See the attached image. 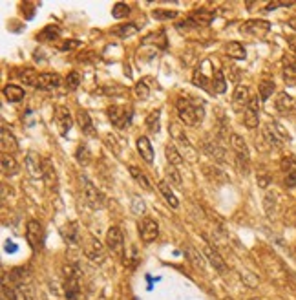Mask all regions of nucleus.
Segmentation results:
<instances>
[{"label":"nucleus","instance_id":"nucleus-1","mask_svg":"<svg viewBox=\"0 0 296 300\" xmlns=\"http://www.w3.org/2000/svg\"><path fill=\"white\" fill-rule=\"evenodd\" d=\"M62 275H64V297L66 300H81L83 299V289H81V267L77 264H66L62 267Z\"/></svg>","mask_w":296,"mask_h":300},{"label":"nucleus","instance_id":"nucleus-2","mask_svg":"<svg viewBox=\"0 0 296 300\" xmlns=\"http://www.w3.org/2000/svg\"><path fill=\"white\" fill-rule=\"evenodd\" d=\"M176 106H178L179 119H181L186 126L200 125L201 121L205 119V108H203V105H201V103H196L192 99L179 97Z\"/></svg>","mask_w":296,"mask_h":300},{"label":"nucleus","instance_id":"nucleus-3","mask_svg":"<svg viewBox=\"0 0 296 300\" xmlns=\"http://www.w3.org/2000/svg\"><path fill=\"white\" fill-rule=\"evenodd\" d=\"M106 247L114 256L124 258V236L123 231L119 229L117 225H112L106 232Z\"/></svg>","mask_w":296,"mask_h":300},{"label":"nucleus","instance_id":"nucleus-4","mask_svg":"<svg viewBox=\"0 0 296 300\" xmlns=\"http://www.w3.org/2000/svg\"><path fill=\"white\" fill-rule=\"evenodd\" d=\"M26 170L35 180H44V176H46V160L39 152L29 150L26 154Z\"/></svg>","mask_w":296,"mask_h":300},{"label":"nucleus","instance_id":"nucleus-5","mask_svg":"<svg viewBox=\"0 0 296 300\" xmlns=\"http://www.w3.org/2000/svg\"><path fill=\"white\" fill-rule=\"evenodd\" d=\"M108 119L112 121V125L115 126V128H128L130 126V121H132V112L126 108V106H121V105H112L108 110Z\"/></svg>","mask_w":296,"mask_h":300},{"label":"nucleus","instance_id":"nucleus-6","mask_svg":"<svg viewBox=\"0 0 296 300\" xmlns=\"http://www.w3.org/2000/svg\"><path fill=\"white\" fill-rule=\"evenodd\" d=\"M83 185H84V198H86V202H88L90 207H93V209H103L104 205H106V196H104L93 183L90 182L86 176H83Z\"/></svg>","mask_w":296,"mask_h":300},{"label":"nucleus","instance_id":"nucleus-7","mask_svg":"<svg viewBox=\"0 0 296 300\" xmlns=\"http://www.w3.org/2000/svg\"><path fill=\"white\" fill-rule=\"evenodd\" d=\"M2 299L4 300H29L28 286H17L13 282L7 284L6 275L2 277Z\"/></svg>","mask_w":296,"mask_h":300},{"label":"nucleus","instance_id":"nucleus-8","mask_svg":"<svg viewBox=\"0 0 296 300\" xmlns=\"http://www.w3.org/2000/svg\"><path fill=\"white\" fill-rule=\"evenodd\" d=\"M263 138H265V141L271 147L282 148L283 141L287 139V134H285V130L278 123H267V125L263 126Z\"/></svg>","mask_w":296,"mask_h":300},{"label":"nucleus","instance_id":"nucleus-9","mask_svg":"<svg viewBox=\"0 0 296 300\" xmlns=\"http://www.w3.org/2000/svg\"><path fill=\"white\" fill-rule=\"evenodd\" d=\"M271 29V24L267 21H260V19H252V21H247L241 24L240 31L243 35L254 37V39H262L269 33Z\"/></svg>","mask_w":296,"mask_h":300},{"label":"nucleus","instance_id":"nucleus-10","mask_svg":"<svg viewBox=\"0 0 296 300\" xmlns=\"http://www.w3.org/2000/svg\"><path fill=\"white\" fill-rule=\"evenodd\" d=\"M26 240H28V244L31 245L33 251H39L44 244V231H42V225L37 220H29L28 225H26Z\"/></svg>","mask_w":296,"mask_h":300},{"label":"nucleus","instance_id":"nucleus-11","mask_svg":"<svg viewBox=\"0 0 296 300\" xmlns=\"http://www.w3.org/2000/svg\"><path fill=\"white\" fill-rule=\"evenodd\" d=\"M260 95H254V97H250L249 101V105L245 106V114H243V123L247 128H256L258 123H260Z\"/></svg>","mask_w":296,"mask_h":300},{"label":"nucleus","instance_id":"nucleus-12","mask_svg":"<svg viewBox=\"0 0 296 300\" xmlns=\"http://www.w3.org/2000/svg\"><path fill=\"white\" fill-rule=\"evenodd\" d=\"M55 123L59 126V132L61 136H68L69 130H71V126H73V117H71V114L66 106H55Z\"/></svg>","mask_w":296,"mask_h":300},{"label":"nucleus","instance_id":"nucleus-13","mask_svg":"<svg viewBox=\"0 0 296 300\" xmlns=\"http://www.w3.org/2000/svg\"><path fill=\"white\" fill-rule=\"evenodd\" d=\"M274 106L276 110L283 115H291L296 112V99L293 95H289L287 92H280L274 99Z\"/></svg>","mask_w":296,"mask_h":300},{"label":"nucleus","instance_id":"nucleus-14","mask_svg":"<svg viewBox=\"0 0 296 300\" xmlns=\"http://www.w3.org/2000/svg\"><path fill=\"white\" fill-rule=\"evenodd\" d=\"M84 254H86L88 260H91V262L101 264V262L104 260V247L101 245V242H99L97 238L90 236L86 245H84Z\"/></svg>","mask_w":296,"mask_h":300},{"label":"nucleus","instance_id":"nucleus-15","mask_svg":"<svg viewBox=\"0 0 296 300\" xmlns=\"http://www.w3.org/2000/svg\"><path fill=\"white\" fill-rule=\"evenodd\" d=\"M203 254H205V258L208 260V264L214 267V271H218L220 275H225V273H227V262L223 260V256H221L216 249H212L210 245H205V247H203Z\"/></svg>","mask_w":296,"mask_h":300},{"label":"nucleus","instance_id":"nucleus-16","mask_svg":"<svg viewBox=\"0 0 296 300\" xmlns=\"http://www.w3.org/2000/svg\"><path fill=\"white\" fill-rule=\"evenodd\" d=\"M139 234H141V240H143L145 244H152V242L159 236L158 222L152 220V218H145V220H143V225H141V231H139Z\"/></svg>","mask_w":296,"mask_h":300},{"label":"nucleus","instance_id":"nucleus-17","mask_svg":"<svg viewBox=\"0 0 296 300\" xmlns=\"http://www.w3.org/2000/svg\"><path fill=\"white\" fill-rule=\"evenodd\" d=\"M62 84V79L59 73H39L35 88L39 90H57Z\"/></svg>","mask_w":296,"mask_h":300},{"label":"nucleus","instance_id":"nucleus-18","mask_svg":"<svg viewBox=\"0 0 296 300\" xmlns=\"http://www.w3.org/2000/svg\"><path fill=\"white\" fill-rule=\"evenodd\" d=\"M0 139H2V143H0L2 154H13L19 150V143H17L15 136L11 134V130L6 128V126H2V130H0Z\"/></svg>","mask_w":296,"mask_h":300},{"label":"nucleus","instance_id":"nucleus-19","mask_svg":"<svg viewBox=\"0 0 296 300\" xmlns=\"http://www.w3.org/2000/svg\"><path fill=\"white\" fill-rule=\"evenodd\" d=\"M61 236L64 238V242L69 245H77L81 240V231H79V224L77 222H68L61 229Z\"/></svg>","mask_w":296,"mask_h":300},{"label":"nucleus","instance_id":"nucleus-20","mask_svg":"<svg viewBox=\"0 0 296 300\" xmlns=\"http://www.w3.org/2000/svg\"><path fill=\"white\" fill-rule=\"evenodd\" d=\"M136 147H137V152L141 154V158H143L146 163H154V147H152L150 139H148L146 136L137 138Z\"/></svg>","mask_w":296,"mask_h":300},{"label":"nucleus","instance_id":"nucleus-21","mask_svg":"<svg viewBox=\"0 0 296 300\" xmlns=\"http://www.w3.org/2000/svg\"><path fill=\"white\" fill-rule=\"evenodd\" d=\"M282 68H283V77H285V81H287V83H296V57L283 55Z\"/></svg>","mask_w":296,"mask_h":300},{"label":"nucleus","instance_id":"nucleus-22","mask_svg":"<svg viewBox=\"0 0 296 300\" xmlns=\"http://www.w3.org/2000/svg\"><path fill=\"white\" fill-rule=\"evenodd\" d=\"M2 93H4L6 101H9V103H21L22 99H24V95H26L24 88L19 86V84H6Z\"/></svg>","mask_w":296,"mask_h":300},{"label":"nucleus","instance_id":"nucleus-23","mask_svg":"<svg viewBox=\"0 0 296 300\" xmlns=\"http://www.w3.org/2000/svg\"><path fill=\"white\" fill-rule=\"evenodd\" d=\"M0 167H2V172L6 176H15L19 172V163L13 158V154H2L0 158Z\"/></svg>","mask_w":296,"mask_h":300},{"label":"nucleus","instance_id":"nucleus-24","mask_svg":"<svg viewBox=\"0 0 296 300\" xmlns=\"http://www.w3.org/2000/svg\"><path fill=\"white\" fill-rule=\"evenodd\" d=\"M185 254L186 258L190 260V264L198 269H205V254H201L194 245H186L185 247Z\"/></svg>","mask_w":296,"mask_h":300},{"label":"nucleus","instance_id":"nucleus-25","mask_svg":"<svg viewBox=\"0 0 296 300\" xmlns=\"http://www.w3.org/2000/svg\"><path fill=\"white\" fill-rule=\"evenodd\" d=\"M9 282H13L17 286H28L29 271L26 267H15L9 271Z\"/></svg>","mask_w":296,"mask_h":300},{"label":"nucleus","instance_id":"nucleus-26","mask_svg":"<svg viewBox=\"0 0 296 300\" xmlns=\"http://www.w3.org/2000/svg\"><path fill=\"white\" fill-rule=\"evenodd\" d=\"M77 123H79L81 130L86 136H95V128H93V123H91V117H90V114L86 110H79V114H77Z\"/></svg>","mask_w":296,"mask_h":300},{"label":"nucleus","instance_id":"nucleus-27","mask_svg":"<svg viewBox=\"0 0 296 300\" xmlns=\"http://www.w3.org/2000/svg\"><path fill=\"white\" fill-rule=\"evenodd\" d=\"M214 19V11H208V9H198V11H194L190 15V21L196 24V28L198 26H208Z\"/></svg>","mask_w":296,"mask_h":300},{"label":"nucleus","instance_id":"nucleus-28","mask_svg":"<svg viewBox=\"0 0 296 300\" xmlns=\"http://www.w3.org/2000/svg\"><path fill=\"white\" fill-rule=\"evenodd\" d=\"M158 187H159V192L165 196L166 203H168L172 209H178V207H179V200H178V196L174 194V190L170 188V185H168L166 182H159Z\"/></svg>","mask_w":296,"mask_h":300},{"label":"nucleus","instance_id":"nucleus-29","mask_svg":"<svg viewBox=\"0 0 296 300\" xmlns=\"http://www.w3.org/2000/svg\"><path fill=\"white\" fill-rule=\"evenodd\" d=\"M59 37H61V28H59L57 24H48V26L37 35V39L42 42H51V41H57Z\"/></svg>","mask_w":296,"mask_h":300},{"label":"nucleus","instance_id":"nucleus-30","mask_svg":"<svg viewBox=\"0 0 296 300\" xmlns=\"http://www.w3.org/2000/svg\"><path fill=\"white\" fill-rule=\"evenodd\" d=\"M225 51H227L228 57H232V59H238V61H241V59H245L247 57V51H245V46L241 44V42L238 41H230L225 46Z\"/></svg>","mask_w":296,"mask_h":300},{"label":"nucleus","instance_id":"nucleus-31","mask_svg":"<svg viewBox=\"0 0 296 300\" xmlns=\"http://www.w3.org/2000/svg\"><path fill=\"white\" fill-rule=\"evenodd\" d=\"M137 31H139V26H137V24H134V22L121 24V26H117L115 29H112V33H114L115 37H119V39H126V37L136 35Z\"/></svg>","mask_w":296,"mask_h":300},{"label":"nucleus","instance_id":"nucleus-32","mask_svg":"<svg viewBox=\"0 0 296 300\" xmlns=\"http://www.w3.org/2000/svg\"><path fill=\"white\" fill-rule=\"evenodd\" d=\"M165 156H166V161H168L170 167H179V165L183 163V156L179 154V150L176 148V145H172V143L166 145Z\"/></svg>","mask_w":296,"mask_h":300},{"label":"nucleus","instance_id":"nucleus-33","mask_svg":"<svg viewBox=\"0 0 296 300\" xmlns=\"http://www.w3.org/2000/svg\"><path fill=\"white\" fill-rule=\"evenodd\" d=\"M128 170H130V176L136 180V183L137 185H141V187L145 188V190H152V187H150V182H148V178L145 176V172L141 170V168H137L136 165H130L128 167Z\"/></svg>","mask_w":296,"mask_h":300},{"label":"nucleus","instance_id":"nucleus-34","mask_svg":"<svg viewBox=\"0 0 296 300\" xmlns=\"http://www.w3.org/2000/svg\"><path fill=\"white\" fill-rule=\"evenodd\" d=\"M205 150L212 156L214 160H218V161H225V158H227V152H225V148L221 147L220 143L207 141V143H205Z\"/></svg>","mask_w":296,"mask_h":300},{"label":"nucleus","instance_id":"nucleus-35","mask_svg":"<svg viewBox=\"0 0 296 300\" xmlns=\"http://www.w3.org/2000/svg\"><path fill=\"white\" fill-rule=\"evenodd\" d=\"M75 160H77V163H79L81 167H86V165H90V163H91V152H90L88 145L81 143V145L77 147V150H75Z\"/></svg>","mask_w":296,"mask_h":300},{"label":"nucleus","instance_id":"nucleus-36","mask_svg":"<svg viewBox=\"0 0 296 300\" xmlns=\"http://www.w3.org/2000/svg\"><path fill=\"white\" fill-rule=\"evenodd\" d=\"M236 105H249V101H250V93H249V86L245 84H238L234 90V95H232Z\"/></svg>","mask_w":296,"mask_h":300},{"label":"nucleus","instance_id":"nucleus-37","mask_svg":"<svg viewBox=\"0 0 296 300\" xmlns=\"http://www.w3.org/2000/svg\"><path fill=\"white\" fill-rule=\"evenodd\" d=\"M227 90V81H225V75L221 70H214L212 75V92L216 93H225Z\"/></svg>","mask_w":296,"mask_h":300},{"label":"nucleus","instance_id":"nucleus-38","mask_svg":"<svg viewBox=\"0 0 296 300\" xmlns=\"http://www.w3.org/2000/svg\"><path fill=\"white\" fill-rule=\"evenodd\" d=\"M230 147L234 148L236 154H240V156H249V148H247V143L245 139L238 136V134H230Z\"/></svg>","mask_w":296,"mask_h":300},{"label":"nucleus","instance_id":"nucleus-39","mask_svg":"<svg viewBox=\"0 0 296 300\" xmlns=\"http://www.w3.org/2000/svg\"><path fill=\"white\" fill-rule=\"evenodd\" d=\"M17 77H19L24 84L35 86V84H37V79H39V73H37L33 68H22V70L17 71Z\"/></svg>","mask_w":296,"mask_h":300},{"label":"nucleus","instance_id":"nucleus-40","mask_svg":"<svg viewBox=\"0 0 296 300\" xmlns=\"http://www.w3.org/2000/svg\"><path fill=\"white\" fill-rule=\"evenodd\" d=\"M159 119H161V110H154V112H150L148 115H146V128L150 130V132L158 134L159 132Z\"/></svg>","mask_w":296,"mask_h":300},{"label":"nucleus","instance_id":"nucleus-41","mask_svg":"<svg viewBox=\"0 0 296 300\" xmlns=\"http://www.w3.org/2000/svg\"><path fill=\"white\" fill-rule=\"evenodd\" d=\"M146 81H148V79H141V81H137L136 88H134L137 99H141V101H146V99L150 97V86L146 84Z\"/></svg>","mask_w":296,"mask_h":300},{"label":"nucleus","instance_id":"nucleus-42","mask_svg":"<svg viewBox=\"0 0 296 300\" xmlns=\"http://www.w3.org/2000/svg\"><path fill=\"white\" fill-rule=\"evenodd\" d=\"M179 15V11L176 9H154L152 11V17L156 19V21H172Z\"/></svg>","mask_w":296,"mask_h":300},{"label":"nucleus","instance_id":"nucleus-43","mask_svg":"<svg viewBox=\"0 0 296 300\" xmlns=\"http://www.w3.org/2000/svg\"><path fill=\"white\" fill-rule=\"evenodd\" d=\"M258 90H260V99H262V101H267V99L274 93L276 86L273 81H262L260 86H258Z\"/></svg>","mask_w":296,"mask_h":300},{"label":"nucleus","instance_id":"nucleus-44","mask_svg":"<svg viewBox=\"0 0 296 300\" xmlns=\"http://www.w3.org/2000/svg\"><path fill=\"white\" fill-rule=\"evenodd\" d=\"M130 15V6L124 2H117L115 6L112 7V17L114 19H126Z\"/></svg>","mask_w":296,"mask_h":300},{"label":"nucleus","instance_id":"nucleus-45","mask_svg":"<svg viewBox=\"0 0 296 300\" xmlns=\"http://www.w3.org/2000/svg\"><path fill=\"white\" fill-rule=\"evenodd\" d=\"M263 207H265V212L269 216H273L276 210V194L274 192H267L265 198H263Z\"/></svg>","mask_w":296,"mask_h":300},{"label":"nucleus","instance_id":"nucleus-46","mask_svg":"<svg viewBox=\"0 0 296 300\" xmlns=\"http://www.w3.org/2000/svg\"><path fill=\"white\" fill-rule=\"evenodd\" d=\"M194 84H196V86H200V88H203V90H207V92H212V88H210V86H208V81H207V77L203 75V73H201L200 70H196L194 71Z\"/></svg>","mask_w":296,"mask_h":300},{"label":"nucleus","instance_id":"nucleus-47","mask_svg":"<svg viewBox=\"0 0 296 300\" xmlns=\"http://www.w3.org/2000/svg\"><path fill=\"white\" fill-rule=\"evenodd\" d=\"M79 84H81V75L77 71H69L68 77H66V86H68L69 90H77Z\"/></svg>","mask_w":296,"mask_h":300},{"label":"nucleus","instance_id":"nucleus-48","mask_svg":"<svg viewBox=\"0 0 296 300\" xmlns=\"http://www.w3.org/2000/svg\"><path fill=\"white\" fill-rule=\"evenodd\" d=\"M168 182H170V185H176V187H181L183 185V180H181V174H179L178 170H176V167H170L168 168Z\"/></svg>","mask_w":296,"mask_h":300},{"label":"nucleus","instance_id":"nucleus-49","mask_svg":"<svg viewBox=\"0 0 296 300\" xmlns=\"http://www.w3.org/2000/svg\"><path fill=\"white\" fill-rule=\"evenodd\" d=\"M282 170H283V174H285V172H291V170H296V158L295 156H285V158H283Z\"/></svg>","mask_w":296,"mask_h":300},{"label":"nucleus","instance_id":"nucleus-50","mask_svg":"<svg viewBox=\"0 0 296 300\" xmlns=\"http://www.w3.org/2000/svg\"><path fill=\"white\" fill-rule=\"evenodd\" d=\"M241 280L247 284L249 287H256L258 286V278H256L252 273H249V271H241Z\"/></svg>","mask_w":296,"mask_h":300},{"label":"nucleus","instance_id":"nucleus-51","mask_svg":"<svg viewBox=\"0 0 296 300\" xmlns=\"http://www.w3.org/2000/svg\"><path fill=\"white\" fill-rule=\"evenodd\" d=\"M103 92L104 93H108V95H123V93H126V90L121 88V86H117V84L106 86V88H103Z\"/></svg>","mask_w":296,"mask_h":300},{"label":"nucleus","instance_id":"nucleus-52","mask_svg":"<svg viewBox=\"0 0 296 300\" xmlns=\"http://www.w3.org/2000/svg\"><path fill=\"white\" fill-rule=\"evenodd\" d=\"M285 187H296V170H291V172H285Z\"/></svg>","mask_w":296,"mask_h":300},{"label":"nucleus","instance_id":"nucleus-53","mask_svg":"<svg viewBox=\"0 0 296 300\" xmlns=\"http://www.w3.org/2000/svg\"><path fill=\"white\" fill-rule=\"evenodd\" d=\"M132 207H134V212H137V214H143V212H145V203H143V200H139L137 196H134Z\"/></svg>","mask_w":296,"mask_h":300},{"label":"nucleus","instance_id":"nucleus-54","mask_svg":"<svg viewBox=\"0 0 296 300\" xmlns=\"http://www.w3.org/2000/svg\"><path fill=\"white\" fill-rule=\"evenodd\" d=\"M79 44H81V42L75 41V39H71V41H68V42H62V44H61V49H62V51H69V49L79 48Z\"/></svg>","mask_w":296,"mask_h":300},{"label":"nucleus","instance_id":"nucleus-55","mask_svg":"<svg viewBox=\"0 0 296 300\" xmlns=\"http://www.w3.org/2000/svg\"><path fill=\"white\" fill-rule=\"evenodd\" d=\"M293 2H269L265 6V11H271V9H276V7H291Z\"/></svg>","mask_w":296,"mask_h":300},{"label":"nucleus","instance_id":"nucleus-56","mask_svg":"<svg viewBox=\"0 0 296 300\" xmlns=\"http://www.w3.org/2000/svg\"><path fill=\"white\" fill-rule=\"evenodd\" d=\"M269 182H271V176L267 174V172H260L258 174V183H260V187H267L269 185Z\"/></svg>","mask_w":296,"mask_h":300},{"label":"nucleus","instance_id":"nucleus-57","mask_svg":"<svg viewBox=\"0 0 296 300\" xmlns=\"http://www.w3.org/2000/svg\"><path fill=\"white\" fill-rule=\"evenodd\" d=\"M287 46H289V49L296 55V35H289V37H287Z\"/></svg>","mask_w":296,"mask_h":300},{"label":"nucleus","instance_id":"nucleus-58","mask_svg":"<svg viewBox=\"0 0 296 300\" xmlns=\"http://www.w3.org/2000/svg\"><path fill=\"white\" fill-rule=\"evenodd\" d=\"M6 251L7 253H15V251H17V245H15L13 242H9V240H7V242H6Z\"/></svg>","mask_w":296,"mask_h":300},{"label":"nucleus","instance_id":"nucleus-59","mask_svg":"<svg viewBox=\"0 0 296 300\" xmlns=\"http://www.w3.org/2000/svg\"><path fill=\"white\" fill-rule=\"evenodd\" d=\"M249 300H262V299H249Z\"/></svg>","mask_w":296,"mask_h":300},{"label":"nucleus","instance_id":"nucleus-60","mask_svg":"<svg viewBox=\"0 0 296 300\" xmlns=\"http://www.w3.org/2000/svg\"><path fill=\"white\" fill-rule=\"evenodd\" d=\"M227 300H234V299H227Z\"/></svg>","mask_w":296,"mask_h":300}]
</instances>
